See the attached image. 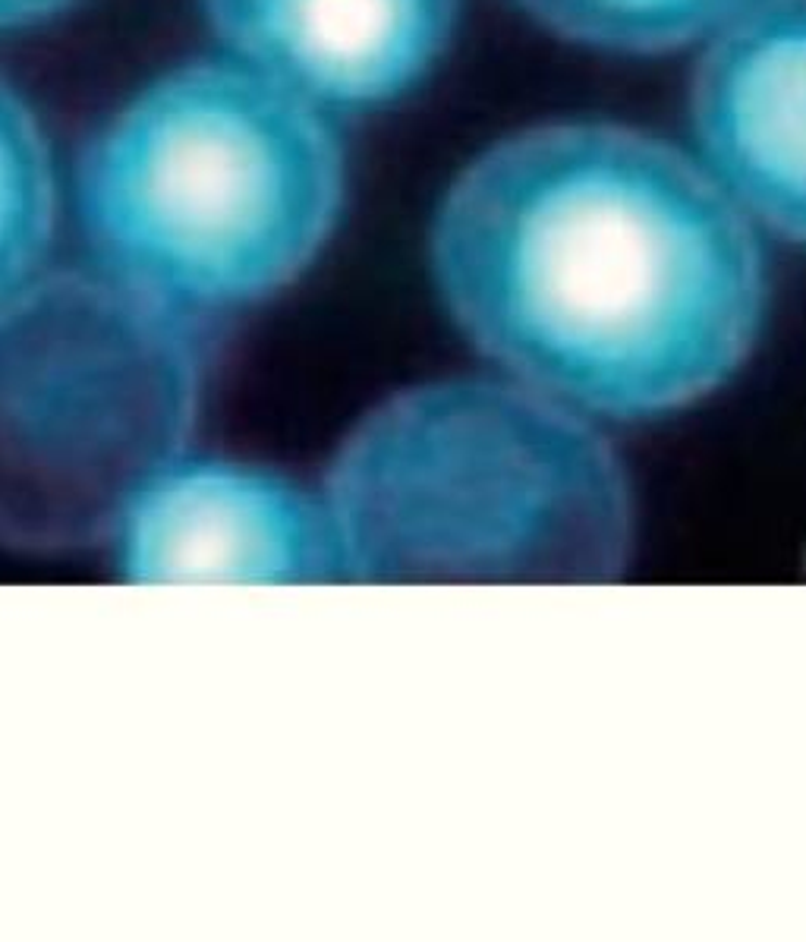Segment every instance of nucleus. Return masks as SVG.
<instances>
[{"mask_svg": "<svg viewBox=\"0 0 806 942\" xmlns=\"http://www.w3.org/2000/svg\"><path fill=\"white\" fill-rule=\"evenodd\" d=\"M432 271L453 322L514 382L614 420L721 389L766 313L750 215L675 145L599 120L483 152L442 199Z\"/></svg>", "mask_w": 806, "mask_h": 942, "instance_id": "nucleus-1", "label": "nucleus"}, {"mask_svg": "<svg viewBox=\"0 0 806 942\" xmlns=\"http://www.w3.org/2000/svg\"><path fill=\"white\" fill-rule=\"evenodd\" d=\"M341 205L344 152L322 107L243 61L158 76L76 164L98 268L195 319L293 284Z\"/></svg>", "mask_w": 806, "mask_h": 942, "instance_id": "nucleus-2", "label": "nucleus"}, {"mask_svg": "<svg viewBox=\"0 0 806 942\" xmlns=\"http://www.w3.org/2000/svg\"><path fill=\"white\" fill-rule=\"evenodd\" d=\"M344 574L366 581H609L630 488L583 413L520 382L404 391L324 480Z\"/></svg>", "mask_w": 806, "mask_h": 942, "instance_id": "nucleus-3", "label": "nucleus"}, {"mask_svg": "<svg viewBox=\"0 0 806 942\" xmlns=\"http://www.w3.org/2000/svg\"><path fill=\"white\" fill-rule=\"evenodd\" d=\"M199 322L101 268L0 303V543L111 539L132 492L187 448Z\"/></svg>", "mask_w": 806, "mask_h": 942, "instance_id": "nucleus-4", "label": "nucleus"}, {"mask_svg": "<svg viewBox=\"0 0 806 942\" xmlns=\"http://www.w3.org/2000/svg\"><path fill=\"white\" fill-rule=\"evenodd\" d=\"M139 584H296L344 574L322 492L281 473L174 457L132 492L111 530Z\"/></svg>", "mask_w": 806, "mask_h": 942, "instance_id": "nucleus-5", "label": "nucleus"}, {"mask_svg": "<svg viewBox=\"0 0 806 942\" xmlns=\"http://www.w3.org/2000/svg\"><path fill=\"white\" fill-rule=\"evenodd\" d=\"M690 117L725 193L806 246V0H750L718 29Z\"/></svg>", "mask_w": 806, "mask_h": 942, "instance_id": "nucleus-6", "label": "nucleus"}, {"mask_svg": "<svg viewBox=\"0 0 806 942\" xmlns=\"http://www.w3.org/2000/svg\"><path fill=\"white\" fill-rule=\"evenodd\" d=\"M230 51L334 111L413 92L451 44L460 0H202Z\"/></svg>", "mask_w": 806, "mask_h": 942, "instance_id": "nucleus-7", "label": "nucleus"}, {"mask_svg": "<svg viewBox=\"0 0 806 942\" xmlns=\"http://www.w3.org/2000/svg\"><path fill=\"white\" fill-rule=\"evenodd\" d=\"M54 164L23 96L0 76V303L33 281L54 233Z\"/></svg>", "mask_w": 806, "mask_h": 942, "instance_id": "nucleus-8", "label": "nucleus"}, {"mask_svg": "<svg viewBox=\"0 0 806 942\" xmlns=\"http://www.w3.org/2000/svg\"><path fill=\"white\" fill-rule=\"evenodd\" d=\"M539 26L617 54H662L721 29L750 0H514Z\"/></svg>", "mask_w": 806, "mask_h": 942, "instance_id": "nucleus-9", "label": "nucleus"}, {"mask_svg": "<svg viewBox=\"0 0 806 942\" xmlns=\"http://www.w3.org/2000/svg\"><path fill=\"white\" fill-rule=\"evenodd\" d=\"M73 0H0V33L57 16Z\"/></svg>", "mask_w": 806, "mask_h": 942, "instance_id": "nucleus-10", "label": "nucleus"}]
</instances>
